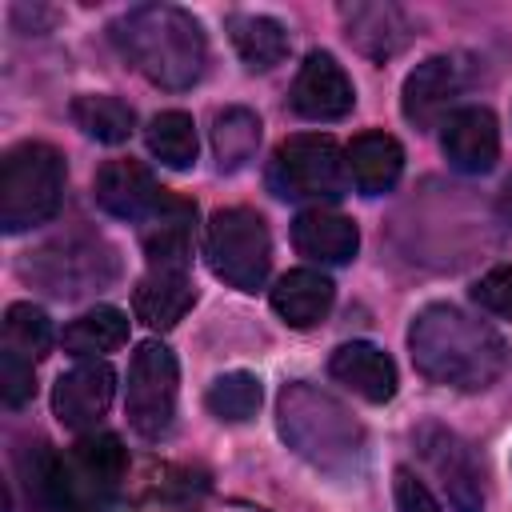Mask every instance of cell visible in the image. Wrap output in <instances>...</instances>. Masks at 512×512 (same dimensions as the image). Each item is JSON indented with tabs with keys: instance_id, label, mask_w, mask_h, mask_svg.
I'll return each instance as SVG.
<instances>
[{
	"instance_id": "6da1fadb",
	"label": "cell",
	"mask_w": 512,
	"mask_h": 512,
	"mask_svg": "<svg viewBox=\"0 0 512 512\" xmlns=\"http://www.w3.org/2000/svg\"><path fill=\"white\" fill-rule=\"evenodd\" d=\"M408 352L424 380L456 392H484L508 372L504 336L456 304L420 308L408 324Z\"/></svg>"
},
{
	"instance_id": "7a4b0ae2",
	"label": "cell",
	"mask_w": 512,
	"mask_h": 512,
	"mask_svg": "<svg viewBox=\"0 0 512 512\" xmlns=\"http://www.w3.org/2000/svg\"><path fill=\"white\" fill-rule=\"evenodd\" d=\"M112 36H116L120 52L128 56V64L144 80H152L156 88L184 92L208 68L204 28H200V20L192 12L176 8V4H140V8H128L112 24Z\"/></svg>"
},
{
	"instance_id": "3957f363",
	"label": "cell",
	"mask_w": 512,
	"mask_h": 512,
	"mask_svg": "<svg viewBox=\"0 0 512 512\" xmlns=\"http://www.w3.org/2000/svg\"><path fill=\"white\" fill-rule=\"evenodd\" d=\"M276 424L284 444L328 476H352L364 464L360 420L316 384H284L276 400Z\"/></svg>"
},
{
	"instance_id": "277c9868",
	"label": "cell",
	"mask_w": 512,
	"mask_h": 512,
	"mask_svg": "<svg viewBox=\"0 0 512 512\" xmlns=\"http://www.w3.org/2000/svg\"><path fill=\"white\" fill-rule=\"evenodd\" d=\"M64 156L44 140H24L0 160V228L8 236L48 224L64 200Z\"/></svg>"
},
{
	"instance_id": "5b68a950",
	"label": "cell",
	"mask_w": 512,
	"mask_h": 512,
	"mask_svg": "<svg viewBox=\"0 0 512 512\" xmlns=\"http://www.w3.org/2000/svg\"><path fill=\"white\" fill-rule=\"evenodd\" d=\"M208 268L240 292H256L268 280L272 268V240L268 224L252 208H220L208 220V240H204Z\"/></svg>"
},
{
	"instance_id": "8992f818",
	"label": "cell",
	"mask_w": 512,
	"mask_h": 512,
	"mask_svg": "<svg viewBox=\"0 0 512 512\" xmlns=\"http://www.w3.org/2000/svg\"><path fill=\"white\" fill-rule=\"evenodd\" d=\"M344 156L332 136L320 132H300L288 136L272 160H268V188L280 200H340L344 196Z\"/></svg>"
},
{
	"instance_id": "52a82bcc",
	"label": "cell",
	"mask_w": 512,
	"mask_h": 512,
	"mask_svg": "<svg viewBox=\"0 0 512 512\" xmlns=\"http://www.w3.org/2000/svg\"><path fill=\"white\" fill-rule=\"evenodd\" d=\"M176 388H180V368L168 344L144 340L132 352L128 364V392H124V412L136 436L160 440L172 428L176 416Z\"/></svg>"
},
{
	"instance_id": "ba28073f",
	"label": "cell",
	"mask_w": 512,
	"mask_h": 512,
	"mask_svg": "<svg viewBox=\"0 0 512 512\" xmlns=\"http://www.w3.org/2000/svg\"><path fill=\"white\" fill-rule=\"evenodd\" d=\"M112 272H116V256L100 240H88V244L56 240V244H44V248L28 252V260H24V276L36 280L52 296L92 292L96 284L112 280Z\"/></svg>"
},
{
	"instance_id": "9c48e42d",
	"label": "cell",
	"mask_w": 512,
	"mask_h": 512,
	"mask_svg": "<svg viewBox=\"0 0 512 512\" xmlns=\"http://www.w3.org/2000/svg\"><path fill=\"white\" fill-rule=\"evenodd\" d=\"M416 448L428 460V468L436 472V480L456 512H484V472H480L468 440H460L444 424H420Z\"/></svg>"
},
{
	"instance_id": "30bf717a",
	"label": "cell",
	"mask_w": 512,
	"mask_h": 512,
	"mask_svg": "<svg viewBox=\"0 0 512 512\" xmlns=\"http://www.w3.org/2000/svg\"><path fill=\"white\" fill-rule=\"evenodd\" d=\"M64 468H68V496H72V512H76V508L104 504L120 488V480L128 472V452H124L120 436L96 432V436L76 440V448L64 456Z\"/></svg>"
},
{
	"instance_id": "8fae6325",
	"label": "cell",
	"mask_w": 512,
	"mask_h": 512,
	"mask_svg": "<svg viewBox=\"0 0 512 512\" xmlns=\"http://www.w3.org/2000/svg\"><path fill=\"white\" fill-rule=\"evenodd\" d=\"M288 104L304 120H344L356 104V88H352L348 72L336 64V56L316 48L304 56V64L292 80Z\"/></svg>"
},
{
	"instance_id": "7c38bea8",
	"label": "cell",
	"mask_w": 512,
	"mask_h": 512,
	"mask_svg": "<svg viewBox=\"0 0 512 512\" xmlns=\"http://www.w3.org/2000/svg\"><path fill=\"white\" fill-rule=\"evenodd\" d=\"M460 96V68L452 56H428L420 60L408 76H404V88H400V112L408 124H416L420 132L428 128H444V120L456 112Z\"/></svg>"
},
{
	"instance_id": "4fadbf2b",
	"label": "cell",
	"mask_w": 512,
	"mask_h": 512,
	"mask_svg": "<svg viewBox=\"0 0 512 512\" xmlns=\"http://www.w3.org/2000/svg\"><path fill=\"white\" fill-rule=\"evenodd\" d=\"M112 392H116V372L104 360H84V364L60 372V380L52 388V412L64 428L84 432L108 412Z\"/></svg>"
},
{
	"instance_id": "5bb4252c",
	"label": "cell",
	"mask_w": 512,
	"mask_h": 512,
	"mask_svg": "<svg viewBox=\"0 0 512 512\" xmlns=\"http://www.w3.org/2000/svg\"><path fill=\"white\" fill-rule=\"evenodd\" d=\"M92 196L116 220H148L160 208L164 188L140 160H104L96 172Z\"/></svg>"
},
{
	"instance_id": "9a60e30c",
	"label": "cell",
	"mask_w": 512,
	"mask_h": 512,
	"mask_svg": "<svg viewBox=\"0 0 512 512\" xmlns=\"http://www.w3.org/2000/svg\"><path fill=\"white\" fill-rule=\"evenodd\" d=\"M440 148H444V160L456 168V172H468V176H480L496 164L500 156V128H496V116L480 104H468V108H456L448 120H444V132H440Z\"/></svg>"
},
{
	"instance_id": "2e32d148",
	"label": "cell",
	"mask_w": 512,
	"mask_h": 512,
	"mask_svg": "<svg viewBox=\"0 0 512 512\" xmlns=\"http://www.w3.org/2000/svg\"><path fill=\"white\" fill-rule=\"evenodd\" d=\"M328 372H332V380H340L368 404H388L396 396V364L384 348H376L368 340L340 344L328 360Z\"/></svg>"
},
{
	"instance_id": "e0dca14e",
	"label": "cell",
	"mask_w": 512,
	"mask_h": 512,
	"mask_svg": "<svg viewBox=\"0 0 512 512\" xmlns=\"http://www.w3.org/2000/svg\"><path fill=\"white\" fill-rule=\"evenodd\" d=\"M292 244L300 256H308L316 264H348L360 248V232L344 212L316 204L292 220Z\"/></svg>"
},
{
	"instance_id": "ac0fdd59",
	"label": "cell",
	"mask_w": 512,
	"mask_h": 512,
	"mask_svg": "<svg viewBox=\"0 0 512 512\" xmlns=\"http://www.w3.org/2000/svg\"><path fill=\"white\" fill-rule=\"evenodd\" d=\"M344 168H348V180L356 184V192L384 196L396 188V180L404 172V148L388 132H360L344 152Z\"/></svg>"
},
{
	"instance_id": "d6986e66",
	"label": "cell",
	"mask_w": 512,
	"mask_h": 512,
	"mask_svg": "<svg viewBox=\"0 0 512 512\" xmlns=\"http://www.w3.org/2000/svg\"><path fill=\"white\" fill-rule=\"evenodd\" d=\"M192 304H196V292H192L188 268H148V276H140L132 288L136 320H144L156 332L184 320V312Z\"/></svg>"
},
{
	"instance_id": "ffe728a7",
	"label": "cell",
	"mask_w": 512,
	"mask_h": 512,
	"mask_svg": "<svg viewBox=\"0 0 512 512\" xmlns=\"http://www.w3.org/2000/svg\"><path fill=\"white\" fill-rule=\"evenodd\" d=\"M340 16L348 28V40L372 60L396 56L412 36V24L396 4H380V0L376 4H344Z\"/></svg>"
},
{
	"instance_id": "44dd1931",
	"label": "cell",
	"mask_w": 512,
	"mask_h": 512,
	"mask_svg": "<svg viewBox=\"0 0 512 512\" xmlns=\"http://www.w3.org/2000/svg\"><path fill=\"white\" fill-rule=\"evenodd\" d=\"M336 300V284L316 272V268H292L276 280L272 288V312L288 324V328H312L328 316Z\"/></svg>"
},
{
	"instance_id": "7402d4cb",
	"label": "cell",
	"mask_w": 512,
	"mask_h": 512,
	"mask_svg": "<svg viewBox=\"0 0 512 512\" xmlns=\"http://www.w3.org/2000/svg\"><path fill=\"white\" fill-rule=\"evenodd\" d=\"M192 216H196L192 204H184L176 196L160 200V208L148 216L152 224L144 228L148 268H188V256H192Z\"/></svg>"
},
{
	"instance_id": "603a6c76",
	"label": "cell",
	"mask_w": 512,
	"mask_h": 512,
	"mask_svg": "<svg viewBox=\"0 0 512 512\" xmlns=\"http://www.w3.org/2000/svg\"><path fill=\"white\" fill-rule=\"evenodd\" d=\"M228 36L236 56L244 60L248 72H268L288 56V32L280 20L260 16V12H236L228 16Z\"/></svg>"
},
{
	"instance_id": "cb8c5ba5",
	"label": "cell",
	"mask_w": 512,
	"mask_h": 512,
	"mask_svg": "<svg viewBox=\"0 0 512 512\" xmlns=\"http://www.w3.org/2000/svg\"><path fill=\"white\" fill-rule=\"evenodd\" d=\"M260 136H264V128H260V116L252 108L232 104V108L216 112V120H212V152H216L220 172L244 168L256 156Z\"/></svg>"
},
{
	"instance_id": "d4e9b609",
	"label": "cell",
	"mask_w": 512,
	"mask_h": 512,
	"mask_svg": "<svg viewBox=\"0 0 512 512\" xmlns=\"http://www.w3.org/2000/svg\"><path fill=\"white\" fill-rule=\"evenodd\" d=\"M64 352L68 356H104L112 348H120L128 340V316L112 304H96L92 312L76 316L68 328H64Z\"/></svg>"
},
{
	"instance_id": "484cf974",
	"label": "cell",
	"mask_w": 512,
	"mask_h": 512,
	"mask_svg": "<svg viewBox=\"0 0 512 512\" xmlns=\"http://www.w3.org/2000/svg\"><path fill=\"white\" fill-rule=\"evenodd\" d=\"M72 120L84 136H92L100 144H124L136 128V112L120 96H104V92L76 96L72 100Z\"/></svg>"
},
{
	"instance_id": "4316f807",
	"label": "cell",
	"mask_w": 512,
	"mask_h": 512,
	"mask_svg": "<svg viewBox=\"0 0 512 512\" xmlns=\"http://www.w3.org/2000/svg\"><path fill=\"white\" fill-rule=\"evenodd\" d=\"M144 140H148V152H152L160 164L176 168V172L196 164V124H192V116L180 112V108L152 116Z\"/></svg>"
},
{
	"instance_id": "83f0119b",
	"label": "cell",
	"mask_w": 512,
	"mask_h": 512,
	"mask_svg": "<svg viewBox=\"0 0 512 512\" xmlns=\"http://www.w3.org/2000/svg\"><path fill=\"white\" fill-rule=\"evenodd\" d=\"M260 400H264V388H260V376H252V372H224V376H216V380L208 384V392H204L208 412H212L216 420H224V424H244V420H252L256 408H260Z\"/></svg>"
},
{
	"instance_id": "f1b7e54d",
	"label": "cell",
	"mask_w": 512,
	"mask_h": 512,
	"mask_svg": "<svg viewBox=\"0 0 512 512\" xmlns=\"http://www.w3.org/2000/svg\"><path fill=\"white\" fill-rule=\"evenodd\" d=\"M4 348L28 356L32 364L40 356H48V348H52V320H48V312L36 308V304H24V300L8 304V312H4Z\"/></svg>"
},
{
	"instance_id": "f546056e",
	"label": "cell",
	"mask_w": 512,
	"mask_h": 512,
	"mask_svg": "<svg viewBox=\"0 0 512 512\" xmlns=\"http://www.w3.org/2000/svg\"><path fill=\"white\" fill-rule=\"evenodd\" d=\"M472 300H476L488 316L512 324V264H496V268H488V272L472 284Z\"/></svg>"
},
{
	"instance_id": "4dcf8cb0",
	"label": "cell",
	"mask_w": 512,
	"mask_h": 512,
	"mask_svg": "<svg viewBox=\"0 0 512 512\" xmlns=\"http://www.w3.org/2000/svg\"><path fill=\"white\" fill-rule=\"evenodd\" d=\"M36 392V376H32V360L12 352V348H0V396L8 408H24Z\"/></svg>"
},
{
	"instance_id": "1f68e13d",
	"label": "cell",
	"mask_w": 512,
	"mask_h": 512,
	"mask_svg": "<svg viewBox=\"0 0 512 512\" xmlns=\"http://www.w3.org/2000/svg\"><path fill=\"white\" fill-rule=\"evenodd\" d=\"M392 496H396V512H444L440 500L428 492V484L420 476H412L408 468H396Z\"/></svg>"
},
{
	"instance_id": "d6a6232c",
	"label": "cell",
	"mask_w": 512,
	"mask_h": 512,
	"mask_svg": "<svg viewBox=\"0 0 512 512\" xmlns=\"http://www.w3.org/2000/svg\"><path fill=\"white\" fill-rule=\"evenodd\" d=\"M500 216H504V220L512 224V180H508V184L500 188Z\"/></svg>"
}]
</instances>
